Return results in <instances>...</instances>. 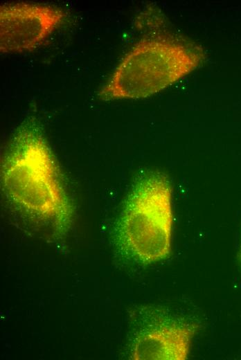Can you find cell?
Here are the masks:
<instances>
[{
    "mask_svg": "<svg viewBox=\"0 0 241 360\" xmlns=\"http://www.w3.org/2000/svg\"><path fill=\"white\" fill-rule=\"evenodd\" d=\"M58 8L18 3L0 7V50L21 53L38 46L63 21Z\"/></svg>",
    "mask_w": 241,
    "mask_h": 360,
    "instance_id": "obj_4",
    "label": "cell"
},
{
    "mask_svg": "<svg viewBox=\"0 0 241 360\" xmlns=\"http://www.w3.org/2000/svg\"><path fill=\"white\" fill-rule=\"evenodd\" d=\"M6 195L19 207L64 224L71 206L51 151L41 133L25 126L15 135L1 166Z\"/></svg>",
    "mask_w": 241,
    "mask_h": 360,
    "instance_id": "obj_1",
    "label": "cell"
},
{
    "mask_svg": "<svg viewBox=\"0 0 241 360\" xmlns=\"http://www.w3.org/2000/svg\"><path fill=\"white\" fill-rule=\"evenodd\" d=\"M195 327L186 324L157 327L141 335L132 350L134 360H185Z\"/></svg>",
    "mask_w": 241,
    "mask_h": 360,
    "instance_id": "obj_5",
    "label": "cell"
},
{
    "mask_svg": "<svg viewBox=\"0 0 241 360\" xmlns=\"http://www.w3.org/2000/svg\"><path fill=\"white\" fill-rule=\"evenodd\" d=\"M172 188L160 172L142 177L126 201L120 234L130 251L144 262L163 260L171 252Z\"/></svg>",
    "mask_w": 241,
    "mask_h": 360,
    "instance_id": "obj_3",
    "label": "cell"
},
{
    "mask_svg": "<svg viewBox=\"0 0 241 360\" xmlns=\"http://www.w3.org/2000/svg\"><path fill=\"white\" fill-rule=\"evenodd\" d=\"M204 57L200 46L174 37L143 39L123 58L99 95L104 100L150 96L188 75Z\"/></svg>",
    "mask_w": 241,
    "mask_h": 360,
    "instance_id": "obj_2",
    "label": "cell"
}]
</instances>
